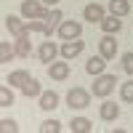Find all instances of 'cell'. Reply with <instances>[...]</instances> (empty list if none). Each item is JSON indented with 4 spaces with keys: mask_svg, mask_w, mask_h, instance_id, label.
Here are the masks:
<instances>
[{
    "mask_svg": "<svg viewBox=\"0 0 133 133\" xmlns=\"http://www.w3.org/2000/svg\"><path fill=\"white\" fill-rule=\"evenodd\" d=\"M120 80H117V77L115 75H98L96 77V80H93V96H98V98H107L109 93H112L115 91V85H117Z\"/></svg>",
    "mask_w": 133,
    "mask_h": 133,
    "instance_id": "6da1fadb",
    "label": "cell"
},
{
    "mask_svg": "<svg viewBox=\"0 0 133 133\" xmlns=\"http://www.w3.org/2000/svg\"><path fill=\"white\" fill-rule=\"evenodd\" d=\"M66 107H69V109H85V107H91V93H88L85 88H72V91L66 93Z\"/></svg>",
    "mask_w": 133,
    "mask_h": 133,
    "instance_id": "7a4b0ae2",
    "label": "cell"
},
{
    "mask_svg": "<svg viewBox=\"0 0 133 133\" xmlns=\"http://www.w3.org/2000/svg\"><path fill=\"white\" fill-rule=\"evenodd\" d=\"M56 32H59L61 40H77L83 35V24H80V21H72V19H64Z\"/></svg>",
    "mask_w": 133,
    "mask_h": 133,
    "instance_id": "3957f363",
    "label": "cell"
},
{
    "mask_svg": "<svg viewBox=\"0 0 133 133\" xmlns=\"http://www.w3.org/2000/svg\"><path fill=\"white\" fill-rule=\"evenodd\" d=\"M43 16H45L43 0H24L21 3V19H43Z\"/></svg>",
    "mask_w": 133,
    "mask_h": 133,
    "instance_id": "277c9868",
    "label": "cell"
},
{
    "mask_svg": "<svg viewBox=\"0 0 133 133\" xmlns=\"http://www.w3.org/2000/svg\"><path fill=\"white\" fill-rule=\"evenodd\" d=\"M43 21H45V37H51L53 32L59 29V24L64 21V16H61V11H59V8H53V11H45Z\"/></svg>",
    "mask_w": 133,
    "mask_h": 133,
    "instance_id": "5b68a950",
    "label": "cell"
},
{
    "mask_svg": "<svg viewBox=\"0 0 133 133\" xmlns=\"http://www.w3.org/2000/svg\"><path fill=\"white\" fill-rule=\"evenodd\" d=\"M83 48H85V43H83L80 37H77V40H64V43H61V56L69 61V59H75V56H80Z\"/></svg>",
    "mask_w": 133,
    "mask_h": 133,
    "instance_id": "8992f818",
    "label": "cell"
},
{
    "mask_svg": "<svg viewBox=\"0 0 133 133\" xmlns=\"http://www.w3.org/2000/svg\"><path fill=\"white\" fill-rule=\"evenodd\" d=\"M5 29L11 32V35H14V37H24V35H29V29H27V24H24V21H21L19 16H5Z\"/></svg>",
    "mask_w": 133,
    "mask_h": 133,
    "instance_id": "52a82bcc",
    "label": "cell"
},
{
    "mask_svg": "<svg viewBox=\"0 0 133 133\" xmlns=\"http://www.w3.org/2000/svg\"><path fill=\"white\" fill-rule=\"evenodd\" d=\"M98 53L109 61V59H115L117 56V40L112 37V35H104L101 40H98Z\"/></svg>",
    "mask_w": 133,
    "mask_h": 133,
    "instance_id": "ba28073f",
    "label": "cell"
},
{
    "mask_svg": "<svg viewBox=\"0 0 133 133\" xmlns=\"http://www.w3.org/2000/svg\"><path fill=\"white\" fill-rule=\"evenodd\" d=\"M59 53H61V48H56L51 40H45V43H43V45L37 48V56H40V61H43V64L56 61V56H59Z\"/></svg>",
    "mask_w": 133,
    "mask_h": 133,
    "instance_id": "9c48e42d",
    "label": "cell"
},
{
    "mask_svg": "<svg viewBox=\"0 0 133 133\" xmlns=\"http://www.w3.org/2000/svg\"><path fill=\"white\" fill-rule=\"evenodd\" d=\"M104 69H107V59L98 53V56H91L85 61V72L88 75H93V77H98V75H104Z\"/></svg>",
    "mask_w": 133,
    "mask_h": 133,
    "instance_id": "30bf717a",
    "label": "cell"
},
{
    "mask_svg": "<svg viewBox=\"0 0 133 133\" xmlns=\"http://www.w3.org/2000/svg\"><path fill=\"white\" fill-rule=\"evenodd\" d=\"M48 75H51V80H66L69 77V64L66 61H51L48 64Z\"/></svg>",
    "mask_w": 133,
    "mask_h": 133,
    "instance_id": "8fae6325",
    "label": "cell"
},
{
    "mask_svg": "<svg viewBox=\"0 0 133 133\" xmlns=\"http://www.w3.org/2000/svg\"><path fill=\"white\" fill-rule=\"evenodd\" d=\"M98 117L107 120V123H112V120H117V117H120V107H117V104H112V101H104L101 107H98Z\"/></svg>",
    "mask_w": 133,
    "mask_h": 133,
    "instance_id": "7c38bea8",
    "label": "cell"
},
{
    "mask_svg": "<svg viewBox=\"0 0 133 133\" xmlns=\"http://www.w3.org/2000/svg\"><path fill=\"white\" fill-rule=\"evenodd\" d=\"M59 107V93L56 91H43L40 93V109H45V112H51V109Z\"/></svg>",
    "mask_w": 133,
    "mask_h": 133,
    "instance_id": "4fadbf2b",
    "label": "cell"
},
{
    "mask_svg": "<svg viewBox=\"0 0 133 133\" xmlns=\"http://www.w3.org/2000/svg\"><path fill=\"white\" fill-rule=\"evenodd\" d=\"M101 29L107 32V35H117V32L123 29V21H120V16H115V14L112 16H104L101 19Z\"/></svg>",
    "mask_w": 133,
    "mask_h": 133,
    "instance_id": "5bb4252c",
    "label": "cell"
},
{
    "mask_svg": "<svg viewBox=\"0 0 133 133\" xmlns=\"http://www.w3.org/2000/svg\"><path fill=\"white\" fill-rule=\"evenodd\" d=\"M83 16L91 21V24H101V19H104V8L98 5V3H91V5H85V11H83Z\"/></svg>",
    "mask_w": 133,
    "mask_h": 133,
    "instance_id": "9a60e30c",
    "label": "cell"
},
{
    "mask_svg": "<svg viewBox=\"0 0 133 133\" xmlns=\"http://www.w3.org/2000/svg\"><path fill=\"white\" fill-rule=\"evenodd\" d=\"M109 14H115V16H128V14H130V3H128V0H109Z\"/></svg>",
    "mask_w": 133,
    "mask_h": 133,
    "instance_id": "2e32d148",
    "label": "cell"
},
{
    "mask_svg": "<svg viewBox=\"0 0 133 133\" xmlns=\"http://www.w3.org/2000/svg\"><path fill=\"white\" fill-rule=\"evenodd\" d=\"M14 45H16V56L29 59V53H32V43L27 40V35H24V37H16V40H14Z\"/></svg>",
    "mask_w": 133,
    "mask_h": 133,
    "instance_id": "e0dca14e",
    "label": "cell"
},
{
    "mask_svg": "<svg viewBox=\"0 0 133 133\" xmlns=\"http://www.w3.org/2000/svg\"><path fill=\"white\" fill-rule=\"evenodd\" d=\"M21 93H24L27 98H32V96H40V93H43V88H40V83L35 80V77H29V80L21 85Z\"/></svg>",
    "mask_w": 133,
    "mask_h": 133,
    "instance_id": "ac0fdd59",
    "label": "cell"
},
{
    "mask_svg": "<svg viewBox=\"0 0 133 133\" xmlns=\"http://www.w3.org/2000/svg\"><path fill=\"white\" fill-rule=\"evenodd\" d=\"M27 80H29V75H27L24 69H16V72H11V75H8V80H5V83H8V85H16V88H21Z\"/></svg>",
    "mask_w": 133,
    "mask_h": 133,
    "instance_id": "d6986e66",
    "label": "cell"
},
{
    "mask_svg": "<svg viewBox=\"0 0 133 133\" xmlns=\"http://www.w3.org/2000/svg\"><path fill=\"white\" fill-rule=\"evenodd\" d=\"M91 130V120L88 117H75L72 120V133H88Z\"/></svg>",
    "mask_w": 133,
    "mask_h": 133,
    "instance_id": "ffe728a7",
    "label": "cell"
},
{
    "mask_svg": "<svg viewBox=\"0 0 133 133\" xmlns=\"http://www.w3.org/2000/svg\"><path fill=\"white\" fill-rule=\"evenodd\" d=\"M16 56V45H8V40L0 43V61H11Z\"/></svg>",
    "mask_w": 133,
    "mask_h": 133,
    "instance_id": "44dd1931",
    "label": "cell"
},
{
    "mask_svg": "<svg viewBox=\"0 0 133 133\" xmlns=\"http://www.w3.org/2000/svg\"><path fill=\"white\" fill-rule=\"evenodd\" d=\"M120 98L128 101V104H133V80H128V83L120 85Z\"/></svg>",
    "mask_w": 133,
    "mask_h": 133,
    "instance_id": "7402d4cb",
    "label": "cell"
},
{
    "mask_svg": "<svg viewBox=\"0 0 133 133\" xmlns=\"http://www.w3.org/2000/svg\"><path fill=\"white\" fill-rule=\"evenodd\" d=\"M59 130H61L59 120H45V123L40 125V133H59Z\"/></svg>",
    "mask_w": 133,
    "mask_h": 133,
    "instance_id": "603a6c76",
    "label": "cell"
},
{
    "mask_svg": "<svg viewBox=\"0 0 133 133\" xmlns=\"http://www.w3.org/2000/svg\"><path fill=\"white\" fill-rule=\"evenodd\" d=\"M11 104H14V93L8 85H3L0 88V107H11Z\"/></svg>",
    "mask_w": 133,
    "mask_h": 133,
    "instance_id": "cb8c5ba5",
    "label": "cell"
},
{
    "mask_svg": "<svg viewBox=\"0 0 133 133\" xmlns=\"http://www.w3.org/2000/svg\"><path fill=\"white\" fill-rule=\"evenodd\" d=\"M0 130H3V133H16L19 130V125H16V120H0Z\"/></svg>",
    "mask_w": 133,
    "mask_h": 133,
    "instance_id": "d4e9b609",
    "label": "cell"
},
{
    "mask_svg": "<svg viewBox=\"0 0 133 133\" xmlns=\"http://www.w3.org/2000/svg\"><path fill=\"white\" fill-rule=\"evenodd\" d=\"M123 69H125L128 75H133V51L123 56Z\"/></svg>",
    "mask_w": 133,
    "mask_h": 133,
    "instance_id": "484cf974",
    "label": "cell"
},
{
    "mask_svg": "<svg viewBox=\"0 0 133 133\" xmlns=\"http://www.w3.org/2000/svg\"><path fill=\"white\" fill-rule=\"evenodd\" d=\"M61 0H43V5H59Z\"/></svg>",
    "mask_w": 133,
    "mask_h": 133,
    "instance_id": "4316f807",
    "label": "cell"
}]
</instances>
